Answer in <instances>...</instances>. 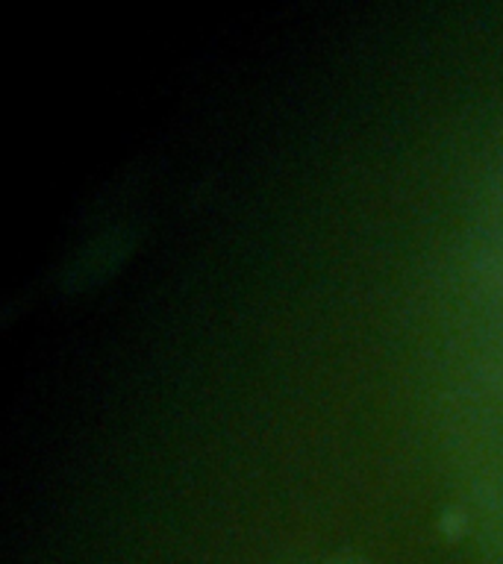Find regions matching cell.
<instances>
[{
  "label": "cell",
  "instance_id": "cell-1",
  "mask_svg": "<svg viewBox=\"0 0 503 564\" xmlns=\"http://www.w3.org/2000/svg\"><path fill=\"white\" fill-rule=\"evenodd\" d=\"M439 527L441 532L448 538H459V535H465L468 527H471V511L462 506V502H450L448 509L441 511V518H439Z\"/></svg>",
  "mask_w": 503,
  "mask_h": 564
},
{
  "label": "cell",
  "instance_id": "cell-2",
  "mask_svg": "<svg viewBox=\"0 0 503 564\" xmlns=\"http://www.w3.org/2000/svg\"><path fill=\"white\" fill-rule=\"evenodd\" d=\"M324 564H368L365 558H356V555H335V558H330V562Z\"/></svg>",
  "mask_w": 503,
  "mask_h": 564
}]
</instances>
